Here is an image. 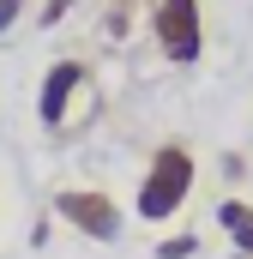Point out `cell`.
I'll return each mask as SVG.
<instances>
[{
	"instance_id": "3",
	"label": "cell",
	"mask_w": 253,
	"mask_h": 259,
	"mask_svg": "<svg viewBox=\"0 0 253 259\" xmlns=\"http://www.w3.org/2000/svg\"><path fill=\"white\" fill-rule=\"evenodd\" d=\"M55 217H61L66 229H78L85 241H103V247L121 241V229H126V211L103 187H61L55 193Z\"/></svg>"
},
{
	"instance_id": "5",
	"label": "cell",
	"mask_w": 253,
	"mask_h": 259,
	"mask_svg": "<svg viewBox=\"0 0 253 259\" xmlns=\"http://www.w3.org/2000/svg\"><path fill=\"white\" fill-rule=\"evenodd\" d=\"M151 259H199V235L193 229H175V235H163L151 247Z\"/></svg>"
},
{
	"instance_id": "10",
	"label": "cell",
	"mask_w": 253,
	"mask_h": 259,
	"mask_svg": "<svg viewBox=\"0 0 253 259\" xmlns=\"http://www.w3.org/2000/svg\"><path fill=\"white\" fill-rule=\"evenodd\" d=\"M229 241H235V253H253V223L241 229V235H229Z\"/></svg>"
},
{
	"instance_id": "8",
	"label": "cell",
	"mask_w": 253,
	"mask_h": 259,
	"mask_svg": "<svg viewBox=\"0 0 253 259\" xmlns=\"http://www.w3.org/2000/svg\"><path fill=\"white\" fill-rule=\"evenodd\" d=\"M24 6H30V0H0V30H12V24L24 18Z\"/></svg>"
},
{
	"instance_id": "2",
	"label": "cell",
	"mask_w": 253,
	"mask_h": 259,
	"mask_svg": "<svg viewBox=\"0 0 253 259\" xmlns=\"http://www.w3.org/2000/svg\"><path fill=\"white\" fill-rule=\"evenodd\" d=\"M151 42L169 66H199V55H205V6L199 0H151Z\"/></svg>"
},
{
	"instance_id": "6",
	"label": "cell",
	"mask_w": 253,
	"mask_h": 259,
	"mask_svg": "<svg viewBox=\"0 0 253 259\" xmlns=\"http://www.w3.org/2000/svg\"><path fill=\"white\" fill-rule=\"evenodd\" d=\"M247 223H253V205H247V199H223V205H217V229H229V235H241Z\"/></svg>"
},
{
	"instance_id": "9",
	"label": "cell",
	"mask_w": 253,
	"mask_h": 259,
	"mask_svg": "<svg viewBox=\"0 0 253 259\" xmlns=\"http://www.w3.org/2000/svg\"><path fill=\"white\" fill-rule=\"evenodd\" d=\"M223 175H229V181H247V157L229 151V157H223Z\"/></svg>"
},
{
	"instance_id": "11",
	"label": "cell",
	"mask_w": 253,
	"mask_h": 259,
	"mask_svg": "<svg viewBox=\"0 0 253 259\" xmlns=\"http://www.w3.org/2000/svg\"><path fill=\"white\" fill-rule=\"evenodd\" d=\"M229 259H253V253H229Z\"/></svg>"
},
{
	"instance_id": "4",
	"label": "cell",
	"mask_w": 253,
	"mask_h": 259,
	"mask_svg": "<svg viewBox=\"0 0 253 259\" xmlns=\"http://www.w3.org/2000/svg\"><path fill=\"white\" fill-rule=\"evenodd\" d=\"M85 84H91V66L78 61V55H66L43 72V84H36V121L43 127H66L72 121V103L85 97Z\"/></svg>"
},
{
	"instance_id": "1",
	"label": "cell",
	"mask_w": 253,
	"mask_h": 259,
	"mask_svg": "<svg viewBox=\"0 0 253 259\" xmlns=\"http://www.w3.org/2000/svg\"><path fill=\"white\" fill-rule=\"evenodd\" d=\"M193 181H199L193 151L169 139V145H157V151L145 157V175H139V199H133V211H139L145 223H169V217L193 199Z\"/></svg>"
},
{
	"instance_id": "7",
	"label": "cell",
	"mask_w": 253,
	"mask_h": 259,
	"mask_svg": "<svg viewBox=\"0 0 253 259\" xmlns=\"http://www.w3.org/2000/svg\"><path fill=\"white\" fill-rule=\"evenodd\" d=\"M78 0H43V12H36V24L43 30H55V24H66V12H72Z\"/></svg>"
}]
</instances>
